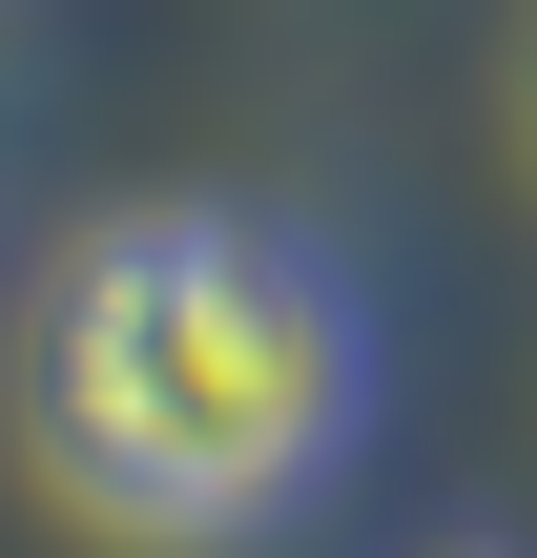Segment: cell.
<instances>
[{
    "label": "cell",
    "instance_id": "obj_3",
    "mask_svg": "<svg viewBox=\"0 0 537 558\" xmlns=\"http://www.w3.org/2000/svg\"><path fill=\"white\" fill-rule=\"evenodd\" d=\"M517 104H537V41H517Z\"/></svg>",
    "mask_w": 537,
    "mask_h": 558
},
{
    "label": "cell",
    "instance_id": "obj_2",
    "mask_svg": "<svg viewBox=\"0 0 537 558\" xmlns=\"http://www.w3.org/2000/svg\"><path fill=\"white\" fill-rule=\"evenodd\" d=\"M435 558H537V538H435Z\"/></svg>",
    "mask_w": 537,
    "mask_h": 558
},
{
    "label": "cell",
    "instance_id": "obj_1",
    "mask_svg": "<svg viewBox=\"0 0 537 558\" xmlns=\"http://www.w3.org/2000/svg\"><path fill=\"white\" fill-rule=\"evenodd\" d=\"M373 435V290L269 207H103L21 290V456L103 538H269Z\"/></svg>",
    "mask_w": 537,
    "mask_h": 558
}]
</instances>
